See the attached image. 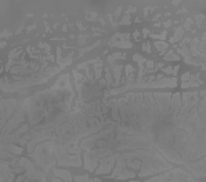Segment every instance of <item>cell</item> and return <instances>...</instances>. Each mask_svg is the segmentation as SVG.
I'll return each instance as SVG.
<instances>
[{"mask_svg":"<svg viewBox=\"0 0 206 182\" xmlns=\"http://www.w3.org/2000/svg\"><path fill=\"white\" fill-rule=\"evenodd\" d=\"M134 177H136V174H134V171H131V170H123L122 172H120L118 177H116V179H122V181H125V179H129V178H131L133 179Z\"/></svg>","mask_w":206,"mask_h":182,"instance_id":"10","label":"cell"},{"mask_svg":"<svg viewBox=\"0 0 206 182\" xmlns=\"http://www.w3.org/2000/svg\"><path fill=\"white\" fill-rule=\"evenodd\" d=\"M101 44V40H98V42H96L94 44H91L90 47L87 46V47H83V48H80V51H79V57H82L83 54H86V53H89V51H91L94 48V47H97V46H100Z\"/></svg>","mask_w":206,"mask_h":182,"instance_id":"15","label":"cell"},{"mask_svg":"<svg viewBox=\"0 0 206 182\" xmlns=\"http://www.w3.org/2000/svg\"><path fill=\"white\" fill-rule=\"evenodd\" d=\"M120 24H122V25H129V24H130V15L129 14L123 15V18L120 19Z\"/></svg>","mask_w":206,"mask_h":182,"instance_id":"26","label":"cell"},{"mask_svg":"<svg viewBox=\"0 0 206 182\" xmlns=\"http://www.w3.org/2000/svg\"><path fill=\"white\" fill-rule=\"evenodd\" d=\"M73 179H75L76 182H86L87 179H89V175L84 174V175H76V177H73Z\"/></svg>","mask_w":206,"mask_h":182,"instance_id":"21","label":"cell"},{"mask_svg":"<svg viewBox=\"0 0 206 182\" xmlns=\"http://www.w3.org/2000/svg\"><path fill=\"white\" fill-rule=\"evenodd\" d=\"M54 174L58 178H62L64 182H72V175L66 170H61V168H54Z\"/></svg>","mask_w":206,"mask_h":182,"instance_id":"9","label":"cell"},{"mask_svg":"<svg viewBox=\"0 0 206 182\" xmlns=\"http://www.w3.org/2000/svg\"><path fill=\"white\" fill-rule=\"evenodd\" d=\"M116 163V157H115V153L109 155V156H105L102 159H100V164L97 166L96 168V174H100V175H105L108 174L109 171H112L113 166Z\"/></svg>","mask_w":206,"mask_h":182,"instance_id":"3","label":"cell"},{"mask_svg":"<svg viewBox=\"0 0 206 182\" xmlns=\"http://www.w3.org/2000/svg\"><path fill=\"white\" fill-rule=\"evenodd\" d=\"M155 48H158L160 51V54H162L167 48V43H165V42H155Z\"/></svg>","mask_w":206,"mask_h":182,"instance_id":"17","label":"cell"},{"mask_svg":"<svg viewBox=\"0 0 206 182\" xmlns=\"http://www.w3.org/2000/svg\"><path fill=\"white\" fill-rule=\"evenodd\" d=\"M178 69H180V66H178V65L173 66V72H172V76H173V77H177V72H178Z\"/></svg>","mask_w":206,"mask_h":182,"instance_id":"32","label":"cell"},{"mask_svg":"<svg viewBox=\"0 0 206 182\" xmlns=\"http://www.w3.org/2000/svg\"><path fill=\"white\" fill-rule=\"evenodd\" d=\"M133 61H136V62H138V64H145V58L141 55V54H134L133 55Z\"/></svg>","mask_w":206,"mask_h":182,"instance_id":"18","label":"cell"},{"mask_svg":"<svg viewBox=\"0 0 206 182\" xmlns=\"http://www.w3.org/2000/svg\"><path fill=\"white\" fill-rule=\"evenodd\" d=\"M143 48H144V51H145V53H151V44H149L148 43V42H145V43L144 44H143Z\"/></svg>","mask_w":206,"mask_h":182,"instance_id":"29","label":"cell"},{"mask_svg":"<svg viewBox=\"0 0 206 182\" xmlns=\"http://www.w3.org/2000/svg\"><path fill=\"white\" fill-rule=\"evenodd\" d=\"M115 59H126V54L125 53H113L112 55H109L108 58H107V61H108L109 64L112 65V64H115Z\"/></svg>","mask_w":206,"mask_h":182,"instance_id":"12","label":"cell"},{"mask_svg":"<svg viewBox=\"0 0 206 182\" xmlns=\"http://www.w3.org/2000/svg\"><path fill=\"white\" fill-rule=\"evenodd\" d=\"M170 25H172V21H167V22H165V26H166V28H169Z\"/></svg>","mask_w":206,"mask_h":182,"instance_id":"39","label":"cell"},{"mask_svg":"<svg viewBox=\"0 0 206 182\" xmlns=\"http://www.w3.org/2000/svg\"><path fill=\"white\" fill-rule=\"evenodd\" d=\"M166 36H167V32H162V33H159V35H151V37L152 39H158L159 42H162V40L166 39Z\"/></svg>","mask_w":206,"mask_h":182,"instance_id":"20","label":"cell"},{"mask_svg":"<svg viewBox=\"0 0 206 182\" xmlns=\"http://www.w3.org/2000/svg\"><path fill=\"white\" fill-rule=\"evenodd\" d=\"M192 24H194V21H192L191 18H188L187 21H185V24H184V26H183V29H187V30H192L191 29V26H192Z\"/></svg>","mask_w":206,"mask_h":182,"instance_id":"25","label":"cell"},{"mask_svg":"<svg viewBox=\"0 0 206 182\" xmlns=\"http://www.w3.org/2000/svg\"><path fill=\"white\" fill-rule=\"evenodd\" d=\"M97 166H98L97 156L91 150H87L86 153H84V168H86L87 171H96Z\"/></svg>","mask_w":206,"mask_h":182,"instance_id":"5","label":"cell"},{"mask_svg":"<svg viewBox=\"0 0 206 182\" xmlns=\"http://www.w3.org/2000/svg\"><path fill=\"white\" fill-rule=\"evenodd\" d=\"M55 159H57L58 166L61 167H80L82 160H80V155H69L64 149L61 143H58L55 148Z\"/></svg>","mask_w":206,"mask_h":182,"instance_id":"2","label":"cell"},{"mask_svg":"<svg viewBox=\"0 0 206 182\" xmlns=\"http://www.w3.org/2000/svg\"><path fill=\"white\" fill-rule=\"evenodd\" d=\"M111 47H119V48H131L133 43L127 42V40H122V42H115L113 44H111Z\"/></svg>","mask_w":206,"mask_h":182,"instance_id":"14","label":"cell"},{"mask_svg":"<svg viewBox=\"0 0 206 182\" xmlns=\"http://www.w3.org/2000/svg\"><path fill=\"white\" fill-rule=\"evenodd\" d=\"M148 35H149V30H148V29H144V30H143V36H144V39H145V37H147Z\"/></svg>","mask_w":206,"mask_h":182,"instance_id":"37","label":"cell"},{"mask_svg":"<svg viewBox=\"0 0 206 182\" xmlns=\"http://www.w3.org/2000/svg\"><path fill=\"white\" fill-rule=\"evenodd\" d=\"M183 35H184V29H183V26H180V28H177L176 30H174L173 37H170V43H176V42H180L181 37H183Z\"/></svg>","mask_w":206,"mask_h":182,"instance_id":"11","label":"cell"},{"mask_svg":"<svg viewBox=\"0 0 206 182\" xmlns=\"http://www.w3.org/2000/svg\"><path fill=\"white\" fill-rule=\"evenodd\" d=\"M191 43V39L190 37H184V39L180 42V47L178 48H184V47H188V44Z\"/></svg>","mask_w":206,"mask_h":182,"instance_id":"22","label":"cell"},{"mask_svg":"<svg viewBox=\"0 0 206 182\" xmlns=\"http://www.w3.org/2000/svg\"><path fill=\"white\" fill-rule=\"evenodd\" d=\"M203 19H205V15H203V14L196 15V17H195V22H196V25H201V24H203Z\"/></svg>","mask_w":206,"mask_h":182,"instance_id":"27","label":"cell"},{"mask_svg":"<svg viewBox=\"0 0 206 182\" xmlns=\"http://www.w3.org/2000/svg\"><path fill=\"white\" fill-rule=\"evenodd\" d=\"M107 102H108V108H109V111H111L112 121L120 123V116H119V112H118V102H116V100H111V101H107Z\"/></svg>","mask_w":206,"mask_h":182,"instance_id":"6","label":"cell"},{"mask_svg":"<svg viewBox=\"0 0 206 182\" xmlns=\"http://www.w3.org/2000/svg\"><path fill=\"white\" fill-rule=\"evenodd\" d=\"M126 167L131 168V171L134 170H140L141 168V160L137 159V160H126Z\"/></svg>","mask_w":206,"mask_h":182,"instance_id":"13","label":"cell"},{"mask_svg":"<svg viewBox=\"0 0 206 182\" xmlns=\"http://www.w3.org/2000/svg\"><path fill=\"white\" fill-rule=\"evenodd\" d=\"M86 18H87V21H96V19H97V15L94 14V13H89Z\"/></svg>","mask_w":206,"mask_h":182,"instance_id":"30","label":"cell"},{"mask_svg":"<svg viewBox=\"0 0 206 182\" xmlns=\"http://www.w3.org/2000/svg\"><path fill=\"white\" fill-rule=\"evenodd\" d=\"M6 46H7V43H6V42H0V48H4Z\"/></svg>","mask_w":206,"mask_h":182,"instance_id":"38","label":"cell"},{"mask_svg":"<svg viewBox=\"0 0 206 182\" xmlns=\"http://www.w3.org/2000/svg\"><path fill=\"white\" fill-rule=\"evenodd\" d=\"M17 109V101L15 100H3L0 101V117L7 119L11 116V113Z\"/></svg>","mask_w":206,"mask_h":182,"instance_id":"4","label":"cell"},{"mask_svg":"<svg viewBox=\"0 0 206 182\" xmlns=\"http://www.w3.org/2000/svg\"><path fill=\"white\" fill-rule=\"evenodd\" d=\"M122 69L123 66L122 65H118V64H112L111 65V69L109 71L113 72V84L112 86H118V84H120V75H122Z\"/></svg>","mask_w":206,"mask_h":182,"instance_id":"7","label":"cell"},{"mask_svg":"<svg viewBox=\"0 0 206 182\" xmlns=\"http://www.w3.org/2000/svg\"><path fill=\"white\" fill-rule=\"evenodd\" d=\"M165 61H180V57L177 54H174L173 50H169V53L165 55Z\"/></svg>","mask_w":206,"mask_h":182,"instance_id":"16","label":"cell"},{"mask_svg":"<svg viewBox=\"0 0 206 182\" xmlns=\"http://www.w3.org/2000/svg\"><path fill=\"white\" fill-rule=\"evenodd\" d=\"M0 101H1V100H0Z\"/></svg>","mask_w":206,"mask_h":182,"instance_id":"40","label":"cell"},{"mask_svg":"<svg viewBox=\"0 0 206 182\" xmlns=\"http://www.w3.org/2000/svg\"><path fill=\"white\" fill-rule=\"evenodd\" d=\"M190 79H191V73H190V72H185L184 75L181 76V82H183V83H185V82H188Z\"/></svg>","mask_w":206,"mask_h":182,"instance_id":"28","label":"cell"},{"mask_svg":"<svg viewBox=\"0 0 206 182\" xmlns=\"http://www.w3.org/2000/svg\"><path fill=\"white\" fill-rule=\"evenodd\" d=\"M133 37H134V40H136V42H137V40H140V32H134Z\"/></svg>","mask_w":206,"mask_h":182,"instance_id":"35","label":"cell"},{"mask_svg":"<svg viewBox=\"0 0 206 182\" xmlns=\"http://www.w3.org/2000/svg\"><path fill=\"white\" fill-rule=\"evenodd\" d=\"M163 73L165 75H172V72H173V66H167V68H163Z\"/></svg>","mask_w":206,"mask_h":182,"instance_id":"31","label":"cell"},{"mask_svg":"<svg viewBox=\"0 0 206 182\" xmlns=\"http://www.w3.org/2000/svg\"><path fill=\"white\" fill-rule=\"evenodd\" d=\"M87 42H90V36L89 35H82L79 37V46H83V44H86Z\"/></svg>","mask_w":206,"mask_h":182,"instance_id":"19","label":"cell"},{"mask_svg":"<svg viewBox=\"0 0 206 182\" xmlns=\"http://www.w3.org/2000/svg\"><path fill=\"white\" fill-rule=\"evenodd\" d=\"M102 72H104L102 69H96V71H94V80H96V82H98V80L101 79Z\"/></svg>","mask_w":206,"mask_h":182,"instance_id":"24","label":"cell"},{"mask_svg":"<svg viewBox=\"0 0 206 182\" xmlns=\"http://www.w3.org/2000/svg\"><path fill=\"white\" fill-rule=\"evenodd\" d=\"M123 170H126V161L123 160H116L115 163V167L112 168V174L109 175V178H116Z\"/></svg>","mask_w":206,"mask_h":182,"instance_id":"8","label":"cell"},{"mask_svg":"<svg viewBox=\"0 0 206 182\" xmlns=\"http://www.w3.org/2000/svg\"><path fill=\"white\" fill-rule=\"evenodd\" d=\"M125 77H127V76H130V75H133L134 73V69H133V66H131V65H126V66H125Z\"/></svg>","mask_w":206,"mask_h":182,"instance_id":"23","label":"cell"},{"mask_svg":"<svg viewBox=\"0 0 206 182\" xmlns=\"http://www.w3.org/2000/svg\"><path fill=\"white\" fill-rule=\"evenodd\" d=\"M147 182H198V181L192 178V175L188 174L187 171L176 168V170H172V171L162 174L159 177L149 178Z\"/></svg>","mask_w":206,"mask_h":182,"instance_id":"1","label":"cell"},{"mask_svg":"<svg viewBox=\"0 0 206 182\" xmlns=\"http://www.w3.org/2000/svg\"><path fill=\"white\" fill-rule=\"evenodd\" d=\"M137 11V7H129L127 8V13H136Z\"/></svg>","mask_w":206,"mask_h":182,"instance_id":"36","label":"cell"},{"mask_svg":"<svg viewBox=\"0 0 206 182\" xmlns=\"http://www.w3.org/2000/svg\"><path fill=\"white\" fill-rule=\"evenodd\" d=\"M78 26H79V29L82 30V32H83V30H86V26H84L82 22H78Z\"/></svg>","mask_w":206,"mask_h":182,"instance_id":"34","label":"cell"},{"mask_svg":"<svg viewBox=\"0 0 206 182\" xmlns=\"http://www.w3.org/2000/svg\"><path fill=\"white\" fill-rule=\"evenodd\" d=\"M11 36V33L8 32V30H4L3 33H1V35H0V39H4V37H10Z\"/></svg>","mask_w":206,"mask_h":182,"instance_id":"33","label":"cell"}]
</instances>
